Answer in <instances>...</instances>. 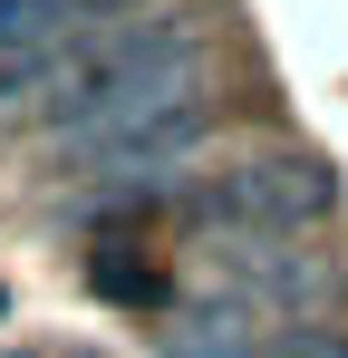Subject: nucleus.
Returning <instances> with one entry per match:
<instances>
[{
  "instance_id": "f257e3e1",
  "label": "nucleus",
  "mask_w": 348,
  "mask_h": 358,
  "mask_svg": "<svg viewBox=\"0 0 348 358\" xmlns=\"http://www.w3.org/2000/svg\"><path fill=\"white\" fill-rule=\"evenodd\" d=\"M184 68H194V29L184 20H136V29L87 39L68 59V78H58V97H49V136L58 145H87L107 126L165 107L174 87H184Z\"/></svg>"
},
{
  "instance_id": "f03ea898",
  "label": "nucleus",
  "mask_w": 348,
  "mask_h": 358,
  "mask_svg": "<svg viewBox=\"0 0 348 358\" xmlns=\"http://www.w3.org/2000/svg\"><path fill=\"white\" fill-rule=\"evenodd\" d=\"M329 203H339V184H329L319 155H242V165L194 184V223L242 233V242H281L300 223H319Z\"/></svg>"
},
{
  "instance_id": "7ed1b4c3",
  "label": "nucleus",
  "mask_w": 348,
  "mask_h": 358,
  "mask_svg": "<svg viewBox=\"0 0 348 358\" xmlns=\"http://www.w3.org/2000/svg\"><path fill=\"white\" fill-rule=\"evenodd\" d=\"M213 136V107L194 97V87H174L165 107H145V117H126V126H107V136H87V145H68V165L78 175H165V165H184L194 145Z\"/></svg>"
},
{
  "instance_id": "20e7f679",
  "label": "nucleus",
  "mask_w": 348,
  "mask_h": 358,
  "mask_svg": "<svg viewBox=\"0 0 348 358\" xmlns=\"http://www.w3.org/2000/svg\"><path fill=\"white\" fill-rule=\"evenodd\" d=\"M165 349L174 358H252V310L242 300H194L165 320Z\"/></svg>"
},
{
  "instance_id": "39448f33",
  "label": "nucleus",
  "mask_w": 348,
  "mask_h": 358,
  "mask_svg": "<svg viewBox=\"0 0 348 358\" xmlns=\"http://www.w3.org/2000/svg\"><path fill=\"white\" fill-rule=\"evenodd\" d=\"M49 39H78V10L68 0H0V59H29Z\"/></svg>"
},
{
  "instance_id": "423d86ee",
  "label": "nucleus",
  "mask_w": 348,
  "mask_h": 358,
  "mask_svg": "<svg viewBox=\"0 0 348 358\" xmlns=\"http://www.w3.org/2000/svg\"><path fill=\"white\" fill-rule=\"evenodd\" d=\"M232 271H242L252 291L290 300V310H300V300L319 291V262H300V252H271V242H252V252H232Z\"/></svg>"
}]
</instances>
